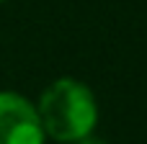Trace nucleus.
<instances>
[{"mask_svg": "<svg viewBox=\"0 0 147 144\" xmlns=\"http://www.w3.org/2000/svg\"><path fill=\"white\" fill-rule=\"evenodd\" d=\"M36 113L49 139L72 144L93 134L98 121V103L88 85L72 77H59L41 93Z\"/></svg>", "mask_w": 147, "mask_h": 144, "instance_id": "nucleus-1", "label": "nucleus"}, {"mask_svg": "<svg viewBox=\"0 0 147 144\" xmlns=\"http://www.w3.org/2000/svg\"><path fill=\"white\" fill-rule=\"evenodd\" d=\"M36 106L18 93H0V144H44Z\"/></svg>", "mask_w": 147, "mask_h": 144, "instance_id": "nucleus-2", "label": "nucleus"}, {"mask_svg": "<svg viewBox=\"0 0 147 144\" xmlns=\"http://www.w3.org/2000/svg\"><path fill=\"white\" fill-rule=\"evenodd\" d=\"M72 144H106L103 139H98V137H93V134H88V137H83V139H78V142Z\"/></svg>", "mask_w": 147, "mask_h": 144, "instance_id": "nucleus-3", "label": "nucleus"}, {"mask_svg": "<svg viewBox=\"0 0 147 144\" xmlns=\"http://www.w3.org/2000/svg\"><path fill=\"white\" fill-rule=\"evenodd\" d=\"M0 3H3V0H0Z\"/></svg>", "mask_w": 147, "mask_h": 144, "instance_id": "nucleus-4", "label": "nucleus"}]
</instances>
